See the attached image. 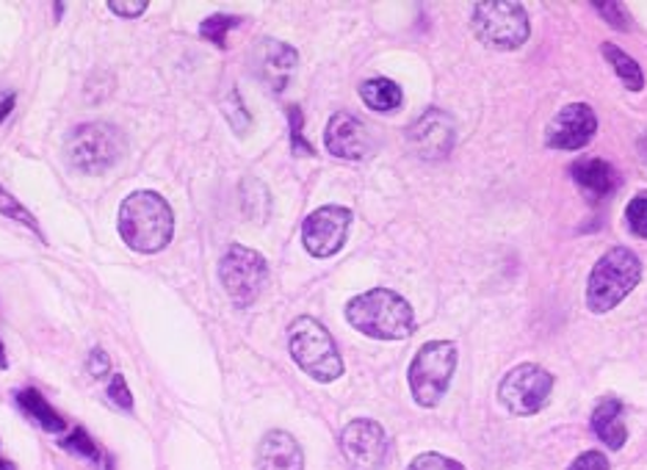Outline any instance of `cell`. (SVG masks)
Instances as JSON below:
<instances>
[{"instance_id":"1","label":"cell","mask_w":647,"mask_h":470,"mask_svg":"<svg viewBox=\"0 0 647 470\" xmlns=\"http://www.w3.org/2000/svg\"><path fill=\"white\" fill-rule=\"evenodd\" d=\"M116 227L127 247L142 254H153L169 247L175 236V213L160 194L133 191L122 199Z\"/></svg>"},{"instance_id":"2","label":"cell","mask_w":647,"mask_h":470,"mask_svg":"<svg viewBox=\"0 0 647 470\" xmlns=\"http://www.w3.org/2000/svg\"><path fill=\"white\" fill-rule=\"evenodd\" d=\"M346 321L374 341H404L415 332V313L390 288H374L346 304Z\"/></svg>"},{"instance_id":"3","label":"cell","mask_w":647,"mask_h":470,"mask_svg":"<svg viewBox=\"0 0 647 470\" xmlns=\"http://www.w3.org/2000/svg\"><path fill=\"white\" fill-rule=\"evenodd\" d=\"M641 280V260L634 249L614 247L603 254L586 282V307L603 315L617 307Z\"/></svg>"},{"instance_id":"4","label":"cell","mask_w":647,"mask_h":470,"mask_svg":"<svg viewBox=\"0 0 647 470\" xmlns=\"http://www.w3.org/2000/svg\"><path fill=\"white\" fill-rule=\"evenodd\" d=\"M288 352L293 363L315 382H335L343 374V359L330 332L310 315H299L288 330Z\"/></svg>"},{"instance_id":"5","label":"cell","mask_w":647,"mask_h":470,"mask_svg":"<svg viewBox=\"0 0 647 470\" xmlns=\"http://www.w3.org/2000/svg\"><path fill=\"white\" fill-rule=\"evenodd\" d=\"M457 370V346L451 341H429L418 348L407 370L409 390L418 407H437Z\"/></svg>"},{"instance_id":"6","label":"cell","mask_w":647,"mask_h":470,"mask_svg":"<svg viewBox=\"0 0 647 470\" xmlns=\"http://www.w3.org/2000/svg\"><path fill=\"white\" fill-rule=\"evenodd\" d=\"M470 28L476 39L492 50H518L529 39V14L523 3L512 0H484L473 6Z\"/></svg>"},{"instance_id":"7","label":"cell","mask_w":647,"mask_h":470,"mask_svg":"<svg viewBox=\"0 0 647 470\" xmlns=\"http://www.w3.org/2000/svg\"><path fill=\"white\" fill-rule=\"evenodd\" d=\"M125 153V133L105 122H92V125H77L66 136V158L75 169L86 175H100L111 169Z\"/></svg>"},{"instance_id":"8","label":"cell","mask_w":647,"mask_h":470,"mask_svg":"<svg viewBox=\"0 0 647 470\" xmlns=\"http://www.w3.org/2000/svg\"><path fill=\"white\" fill-rule=\"evenodd\" d=\"M219 280L236 307H249L258 302L265 282H269V263L254 249L232 243L219 263Z\"/></svg>"},{"instance_id":"9","label":"cell","mask_w":647,"mask_h":470,"mask_svg":"<svg viewBox=\"0 0 647 470\" xmlns=\"http://www.w3.org/2000/svg\"><path fill=\"white\" fill-rule=\"evenodd\" d=\"M553 390V374L536 363H520L498 385V398L512 415H536Z\"/></svg>"},{"instance_id":"10","label":"cell","mask_w":647,"mask_h":470,"mask_svg":"<svg viewBox=\"0 0 647 470\" xmlns=\"http://www.w3.org/2000/svg\"><path fill=\"white\" fill-rule=\"evenodd\" d=\"M352 227V210L341 205H324L302 221V241L313 258H332L343 249Z\"/></svg>"},{"instance_id":"11","label":"cell","mask_w":647,"mask_h":470,"mask_svg":"<svg viewBox=\"0 0 647 470\" xmlns=\"http://www.w3.org/2000/svg\"><path fill=\"white\" fill-rule=\"evenodd\" d=\"M341 451L348 470H379L387 457V435L382 424L357 418L341 431Z\"/></svg>"},{"instance_id":"12","label":"cell","mask_w":647,"mask_h":470,"mask_svg":"<svg viewBox=\"0 0 647 470\" xmlns=\"http://www.w3.org/2000/svg\"><path fill=\"white\" fill-rule=\"evenodd\" d=\"M597 130V116L592 105L570 103L547 122L545 144L551 149H581L592 142Z\"/></svg>"},{"instance_id":"13","label":"cell","mask_w":647,"mask_h":470,"mask_svg":"<svg viewBox=\"0 0 647 470\" xmlns=\"http://www.w3.org/2000/svg\"><path fill=\"white\" fill-rule=\"evenodd\" d=\"M453 136H457L453 119L440 108H429L407 130V142L413 147V153L426 160L446 158L453 147Z\"/></svg>"},{"instance_id":"14","label":"cell","mask_w":647,"mask_h":470,"mask_svg":"<svg viewBox=\"0 0 647 470\" xmlns=\"http://www.w3.org/2000/svg\"><path fill=\"white\" fill-rule=\"evenodd\" d=\"M324 144L335 158L343 160H363L371 155V133L357 116L346 114V111H337L335 116L330 119L324 130Z\"/></svg>"},{"instance_id":"15","label":"cell","mask_w":647,"mask_h":470,"mask_svg":"<svg viewBox=\"0 0 647 470\" xmlns=\"http://www.w3.org/2000/svg\"><path fill=\"white\" fill-rule=\"evenodd\" d=\"M296 50L291 44L280 42V39H263V42L254 48L252 55V70L271 92H282V88L291 83L293 70H296Z\"/></svg>"},{"instance_id":"16","label":"cell","mask_w":647,"mask_h":470,"mask_svg":"<svg viewBox=\"0 0 647 470\" xmlns=\"http://www.w3.org/2000/svg\"><path fill=\"white\" fill-rule=\"evenodd\" d=\"M258 470H304L302 446L282 429L265 431L258 442Z\"/></svg>"},{"instance_id":"17","label":"cell","mask_w":647,"mask_h":470,"mask_svg":"<svg viewBox=\"0 0 647 470\" xmlns=\"http://www.w3.org/2000/svg\"><path fill=\"white\" fill-rule=\"evenodd\" d=\"M575 186L586 194L589 199H606L617 188V171L608 160L603 158H581L570 166Z\"/></svg>"},{"instance_id":"18","label":"cell","mask_w":647,"mask_h":470,"mask_svg":"<svg viewBox=\"0 0 647 470\" xmlns=\"http://www.w3.org/2000/svg\"><path fill=\"white\" fill-rule=\"evenodd\" d=\"M625 407L617 396H606L592 412V431L603 440V446L619 451L628 440V429H625Z\"/></svg>"},{"instance_id":"19","label":"cell","mask_w":647,"mask_h":470,"mask_svg":"<svg viewBox=\"0 0 647 470\" xmlns=\"http://www.w3.org/2000/svg\"><path fill=\"white\" fill-rule=\"evenodd\" d=\"M14 401L17 407L25 412V418H31L33 424L42 426L44 431H53V435H61V431L66 429V418L59 412V409L50 407L48 398L42 396L39 390H33V387H25V390H17L14 393Z\"/></svg>"},{"instance_id":"20","label":"cell","mask_w":647,"mask_h":470,"mask_svg":"<svg viewBox=\"0 0 647 470\" xmlns=\"http://www.w3.org/2000/svg\"><path fill=\"white\" fill-rule=\"evenodd\" d=\"M359 97H363V103L368 105L371 111H376V114H390V111H396L398 105H401L404 94L401 86L393 83L390 77H371V81H365L363 86H359Z\"/></svg>"},{"instance_id":"21","label":"cell","mask_w":647,"mask_h":470,"mask_svg":"<svg viewBox=\"0 0 647 470\" xmlns=\"http://www.w3.org/2000/svg\"><path fill=\"white\" fill-rule=\"evenodd\" d=\"M601 53L606 55V61L612 64V70L617 72L619 81L625 83V88H630V92H641V88H645V75H641V66L636 64V61L630 59L625 50L614 48L612 42H603Z\"/></svg>"},{"instance_id":"22","label":"cell","mask_w":647,"mask_h":470,"mask_svg":"<svg viewBox=\"0 0 647 470\" xmlns=\"http://www.w3.org/2000/svg\"><path fill=\"white\" fill-rule=\"evenodd\" d=\"M61 448H66L70 453H75V457L86 459V462H92V464H97L100 457H103L97 442H94L92 437L86 435V429H81V426H75V429L61 440Z\"/></svg>"},{"instance_id":"23","label":"cell","mask_w":647,"mask_h":470,"mask_svg":"<svg viewBox=\"0 0 647 470\" xmlns=\"http://www.w3.org/2000/svg\"><path fill=\"white\" fill-rule=\"evenodd\" d=\"M238 25H241V17L213 14V17H208L202 25H199V33H202V39L213 42L216 48H227V33H230L232 28H238Z\"/></svg>"},{"instance_id":"24","label":"cell","mask_w":647,"mask_h":470,"mask_svg":"<svg viewBox=\"0 0 647 470\" xmlns=\"http://www.w3.org/2000/svg\"><path fill=\"white\" fill-rule=\"evenodd\" d=\"M0 213H3L6 219H14V221H20V224H25L28 230H33V232H36V236L42 238V241H44V236H42V227L36 224V219H33V216L28 213V210L22 208V205L17 202V199L11 197L9 191H6V188H0Z\"/></svg>"},{"instance_id":"25","label":"cell","mask_w":647,"mask_h":470,"mask_svg":"<svg viewBox=\"0 0 647 470\" xmlns=\"http://www.w3.org/2000/svg\"><path fill=\"white\" fill-rule=\"evenodd\" d=\"M625 224H628V230L634 232V236L647 238V191L636 194V197L630 199L628 208H625Z\"/></svg>"},{"instance_id":"26","label":"cell","mask_w":647,"mask_h":470,"mask_svg":"<svg viewBox=\"0 0 647 470\" xmlns=\"http://www.w3.org/2000/svg\"><path fill=\"white\" fill-rule=\"evenodd\" d=\"M407 470H465L462 462H457V459L451 457H442V453H420V457H415L413 462L407 464Z\"/></svg>"},{"instance_id":"27","label":"cell","mask_w":647,"mask_h":470,"mask_svg":"<svg viewBox=\"0 0 647 470\" xmlns=\"http://www.w3.org/2000/svg\"><path fill=\"white\" fill-rule=\"evenodd\" d=\"M592 9H595L597 14H601L603 20L608 22V25L617 28V31H628V28H630L628 11H625L623 3H614V0H606V3H592Z\"/></svg>"},{"instance_id":"28","label":"cell","mask_w":647,"mask_h":470,"mask_svg":"<svg viewBox=\"0 0 647 470\" xmlns=\"http://www.w3.org/2000/svg\"><path fill=\"white\" fill-rule=\"evenodd\" d=\"M288 119H291V147L296 155H313V147H310V142H304L302 136V111H299V105H291L288 108Z\"/></svg>"},{"instance_id":"29","label":"cell","mask_w":647,"mask_h":470,"mask_svg":"<svg viewBox=\"0 0 647 470\" xmlns=\"http://www.w3.org/2000/svg\"><path fill=\"white\" fill-rule=\"evenodd\" d=\"M108 398L116 404V407H122V409L133 407V396H131V390H127V382H125V376H122V374H111Z\"/></svg>"},{"instance_id":"30","label":"cell","mask_w":647,"mask_h":470,"mask_svg":"<svg viewBox=\"0 0 647 470\" xmlns=\"http://www.w3.org/2000/svg\"><path fill=\"white\" fill-rule=\"evenodd\" d=\"M86 368L94 379H108L111 376V359L103 348H92L86 357Z\"/></svg>"},{"instance_id":"31","label":"cell","mask_w":647,"mask_h":470,"mask_svg":"<svg viewBox=\"0 0 647 470\" xmlns=\"http://www.w3.org/2000/svg\"><path fill=\"white\" fill-rule=\"evenodd\" d=\"M567 470H612L608 468V459L601 451H584L581 457H575L570 462Z\"/></svg>"},{"instance_id":"32","label":"cell","mask_w":647,"mask_h":470,"mask_svg":"<svg viewBox=\"0 0 647 470\" xmlns=\"http://www.w3.org/2000/svg\"><path fill=\"white\" fill-rule=\"evenodd\" d=\"M108 11H114L116 17H125V20H131V17H138L142 11H147V0H111L108 3Z\"/></svg>"},{"instance_id":"33","label":"cell","mask_w":647,"mask_h":470,"mask_svg":"<svg viewBox=\"0 0 647 470\" xmlns=\"http://www.w3.org/2000/svg\"><path fill=\"white\" fill-rule=\"evenodd\" d=\"M11 108H14V94H6V97H0V122H3L6 116L11 114Z\"/></svg>"},{"instance_id":"34","label":"cell","mask_w":647,"mask_h":470,"mask_svg":"<svg viewBox=\"0 0 647 470\" xmlns=\"http://www.w3.org/2000/svg\"><path fill=\"white\" fill-rule=\"evenodd\" d=\"M0 470H17V464L11 462V459H6L3 453H0Z\"/></svg>"},{"instance_id":"35","label":"cell","mask_w":647,"mask_h":470,"mask_svg":"<svg viewBox=\"0 0 647 470\" xmlns=\"http://www.w3.org/2000/svg\"><path fill=\"white\" fill-rule=\"evenodd\" d=\"M0 368H9V357H6L3 341H0Z\"/></svg>"},{"instance_id":"36","label":"cell","mask_w":647,"mask_h":470,"mask_svg":"<svg viewBox=\"0 0 647 470\" xmlns=\"http://www.w3.org/2000/svg\"><path fill=\"white\" fill-rule=\"evenodd\" d=\"M639 147H641V153H645V158H647V136L641 138V142H639Z\"/></svg>"}]
</instances>
